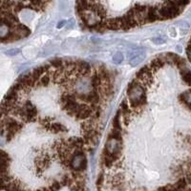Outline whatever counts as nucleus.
<instances>
[{"label":"nucleus","instance_id":"f257e3e1","mask_svg":"<svg viewBox=\"0 0 191 191\" xmlns=\"http://www.w3.org/2000/svg\"><path fill=\"white\" fill-rule=\"evenodd\" d=\"M130 104L133 108L141 107L146 102V91L139 81L133 80L127 91Z\"/></svg>","mask_w":191,"mask_h":191},{"label":"nucleus","instance_id":"f03ea898","mask_svg":"<svg viewBox=\"0 0 191 191\" xmlns=\"http://www.w3.org/2000/svg\"><path fill=\"white\" fill-rule=\"evenodd\" d=\"M87 166V159L83 151L80 152H76L73 156L72 160L70 162V168L73 171H78L82 172Z\"/></svg>","mask_w":191,"mask_h":191},{"label":"nucleus","instance_id":"7ed1b4c3","mask_svg":"<svg viewBox=\"0 0 191 191\" xmlns=\"http://www.w3.org/2000/svg\"><path fill=\"white\" fill-rule=\"evenodd\" d=\"M130 59V65L133 67L138 66L139 64H141L145 58V54L142 51H133L130 53L129 55Z\"/></svg>","mask_w":191,"mask_h":191},{"label":"nucleus","instance_id":"20e7f679","mask_svg":"<svg viewBox=\"0 0 191 191\" xmlns=\"http://www.w3.org/2000/svg\"><path fill=\"white\" fill-rule=\"evenodd\" d=\"M180 71H181V76H182V80L184 81V83L186 85L190 86L191 85V71L188 69V68H186V66L180 69Z\"/></svg>","mask_w":191,"mask_h":191},{"label":"nucleus","instance_id":"39448f33","mask_svg":"<svg viewBox=\"0 0 191 191\" xmlns=\"http://www.w3.org/2000/svg\"><path fill=\"white\" fill-rule=\"evenodd\" d=\"M180 99H181V101L184 102L185 105H187L188 107L191 108V89L182 93L181 97H180Z\"/></svg>","mask_w":191,"mask_h":191},{"label":"nucleus","instance_id":"423d86ee","mask_svg":"<svg viewBox=\"0 0 191 191\" xmlns=\"http://www.w3.org/2000/svg\"><path fill=\"white\" fill-rule=\"evenodd\" d=\"M175 184V186H176L177 188H179V189L185 190V189L187 188L188 182H187L186 179H185V177H184V178H181L178 182H176V184Z\"/></svg>","mask_w":191,"mask_h":191},{"label":"nucleus","instance_id":"0eeeda50","mask_svg":"<svg viewBox=\"0 0 191 191\" xmlns=\"http://www.w3.org/2000/svg\"><path fill=\"white\" fill-rule=\"evenodd\" d=\"M62 184L60 182V181H56V180H54V182L51 184V185L49 186V189L51 191H58L61 188Z\"/></svg>","mask_w":191,"mask_h":191},{"label":"nucleus","instance_id":"6e6552de","mask_svg":"<svg viewBox=\"0 0 191 191\" xmlns=\"http://www.w3.org/2000/svg\"><path fill=\"white\" fill-rule=\"evenodd\" d=\"M122 60H123V55L121 52L116 53L113 56V61L115 62L116 64H119L121 63Z\"/></svg>","mask_w":191,"mask_h":191},{"label":"nucleus","instance_id":"1a4fd4ad","mask_svg":"<svg viewBox=\"0 0 191 191\" xmlns=\"http://www.w3.org/2000/svg\"><path fill=\"white\" fill-rule=\"evenodd\" d=\"M19 52H20V50H19L18 48H13V49L8 50L7 52H6V55L11 56H16V55H18Z\"/></svg>","mask_w":191,"mask_h":191},{"label":"nucleus","instance_id":"9d476101","mask_svg":"<svg viewBox=\"0 0 191 191\" xmlns=\"http://www.w3.org/2000/svg\"><path fill=\"white\" fill-rule=\"evenodd\" d=\"M152 41L155 42L156 44H162V43H164V42L166 41V39L164 38H162V36H158V38H153Z\"/></svg>","mask_w":191,"mask_h":191},{"label":"nucleus","instance_id":"9b49d317","mask_svg":"<svg viewBox=\"0 0 191 191\" xmlns=\"http://www.w3.org/2000/svg\"><path fill=\"white\" fill-rule=\"evenodd\" d=\"M103 180H104V176L102 175V174L99 175L98 181H97V185H98V187H101V185L103 184Z\"/></svg>","mask_w":191,"mask_h":191},{"label":"nucleus","instance_id":"f8f14e48","mask_svg":"<svg viewBox=\"0 0 191 191\" xmlns=\"http://www.w3.org/2000/svg\"><path fill=\"white\" fill-rule=\"evenodd\" d=\"M65 24H66V21H65V20H61L60 22H58V29H60V28H63Z\"/></svg>","mask_w":191,"mask_h":191},{"label":"nucleus","instance_id":"ddd939ff","mask_svg":"<svg viewBox=\"0 0 191 191\" xmlns=\"http://www.w3.org/2000/svg\"><path fill=\"white\" fill-rule=\"evenodd\" d=\"M184 191H191V188H190V187H187Z\"/></svg>","mask_w":191,"mask_h":191}]
</instances>
